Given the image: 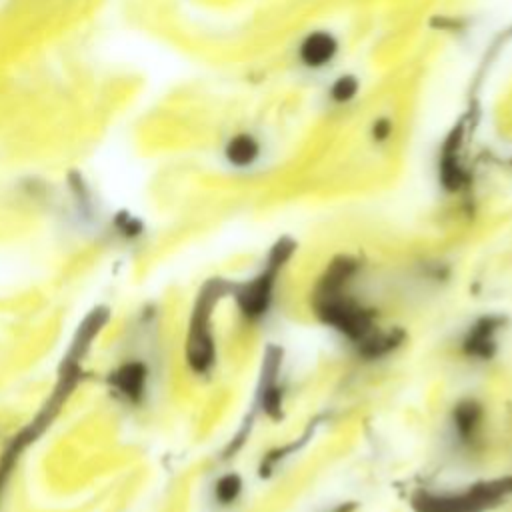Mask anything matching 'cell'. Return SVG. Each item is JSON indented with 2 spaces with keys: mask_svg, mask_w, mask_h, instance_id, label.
<instances>
[{
  "mask_svg": "<svg viewBox=\"0 0 512 512\" xmlns=\"http://www.w3.org/2000/svg\"><path fill=\"white\" fill-rule=\"evenodd\" d=\"M360 88H362L360 78L356 74L344 72V74L332 78V82L326 88V98L334 106H348L358 98Z\"/></svg>",
  "mask_w": 512,
  "mask_h": 512,
  "instance_id": "3",
  "label": "cell"
},
{
  "mask_svg": "<svg viewBox=\"0 0 512 512\" xmlns=\"http://www.w3.org/2000/svg\"><path fill=\"white\" fill-rule=\"evenodd\" d=\"M266 146L262 138L254 132H236L232 134L222 148L224 160L238 170H250L252 166H258L264 160Z\"/></svg>",
  "mask_w": 512,
  "mask_h": 512,
  "instance_id": "2",
  "label": "cell"
},
{
  "mask_svg": "<svg viewBox=\"0 0 512 512\" xmlns=\"http://www.w3.org/2000/svg\"><path fill=\"white\" fill-rule=\"evenodd\" d=\"M342 54L340 36L328 28H314L306 32L296 44V62L312 74L330 70Z\"/></svg>",
  "mask_w": 512,
  "mask_h": 512,
  "instance_id": "1",
  "label": "cell"
},
{
  "mask_svg": "<svg viewBox=\"0 0 512 512\" xmlns=\"http://www.w3.org/2000/svg\"><path fill=\"white\" fill-rule=\"evenodd\" d=\"M116 382L126 396H134L142 386V372L136 366H126L116 374Z\"/></svg>",
  "mask_w": 512,
  "mask_h": 512,
  "instance_id": "4",
  "label": "cell"
},
{
  "mask_svg": "<svg viewBox=\"0 0 512 512\" xmlns=\"http://www.w3.org/2000/svg\"><path fill=\"white\" fill-rule=\"evenodd\" d=\"M394 132V126L390 122V118L382 116V118H376L370 126V136L374 142H386Z\"/></svg>",
  "mask_w": 512,
  "mask_h": 512,
  "instance_id": "5",
  "label": "cell"
}]
</instances>
